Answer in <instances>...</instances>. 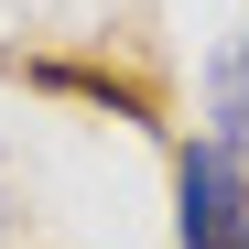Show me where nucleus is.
I'll list each match as a JSON object with an SVG mask.
<instances>
[{
  "instance_id": "nucleus-2",
  "label": "nucleus",
  "mask_w": 249,
  "mask_h": 249,
  "mask_svg": "<svg viewBox=\"0 0 249 249\" xmlns=\"http://www.w3.org/2000/svg\"><path fill=\"white\" fill-rule=\"evenodd\" d=\"M206 119H217V152H249V44L206 76Z\"/></svg>"
},
{
  "instance_id": "nucleus-1",
  "label": "nucleus",
  "mask_w": 249,
  "mask_h": 249,
  "mask_svg": "<svg viewBox=\"0 0 249 249\" xmlns=\"http://www.w3.org/2000/svg\"><path fill=\"white\" fill-rule=\"evenodd\" d=\"M174 195H184V249H249V184H238V152H217V141H195L184 152V174H174Z\"/></svg>"
}]
</instances>
